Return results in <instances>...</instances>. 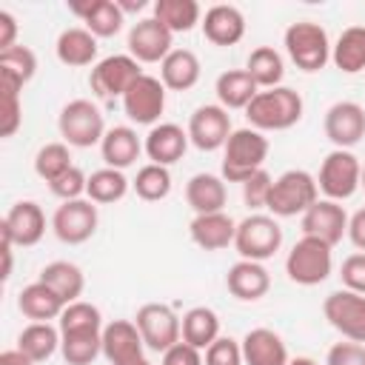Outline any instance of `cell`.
Masks as SVG:
<instances>
[{"label": "cell", "instance_id": "1", "mask_svg": "<svg viewBox=\"0 0 365 365\" xmlns=\"http://www.w3.org/2000/svg\"><path fill=\"white\" fill-rule=\"evenodd\" d=\"M302 97L291 86H277V88H259V94L251 100L245 108V120L257 131H285L294 128L302 120Z\"/></svg>", "mask_w": 365, "mask_h": 365}, {"label": "cell", "instance_id": "2", "mask_svg": "<svg viewBox=\"0 0 365 365\" xmlns=\"http://www.w3.org/2000/svg\"><path fill=\"white\" fill-rule=\"evenodd\" d=\"M268 137L251 125L234 128L225 148H222V180L225 182H245L251 174L265 168L268 160Z\"/></svg>", "mask_w": 365, "mask_h": 365}, {"label": "cell", "instance_id": "3", "mask_svg": "<svg viewBox=\"0 0 365 365\" xmlns=\"http://www.w3.org/2000/svg\"><path fill=\"white\" fill-rule=\"evenodd\" d=\"M317 200H319L317 177L305 168H288L279 177H274L265 208L271 217L285 220V217H302Z\"/></svg>", "mask_w": 365, "mask_h": 365}, {"label": "cell", "instance_id": "4", "mask_svg": "<svg viewBox=\"0 0 365 365\" xmlns=\"http://www.w3.org/2000/svg\"><path fill=\"white\" fill-rule=\"evenodd\" d=\"M282 46H285V54L291 57V63L299 68V71H319L328 66L331 60V40H328V31L314 23V20H297L285 29L282 34Z\"/></svg>", "mask_w": 365, "mask_h": 365}, {"label": "cell", "instance_id": "5", "mask_svg": "<svg viewBox=\"0 0 365 365\" xmlns=\"http://www.w3.org/2000/svg\"><path fill=\"white\" fill-rule=\"evenodd\" d=\"M57 128H60V137L66 145L71 148H91V145H100L103 137H106V120H103V111L86 100V97H77V100H68L63 108H60V117H57Z\"/></svg>", "mask_w": 365, "mask_h": 365}, {"label": "cell", "instance_id": "6", "mask_svg": "<svg viewBox=\"0 0 365 365\" xmlns=\"http://www.w3.org/2000/svg\"><path fill=\"white\" fill-rule=\"evenodd\" d=\"M279 245H282V228H279L277 217L254 211V214H248L245 220L237 222L234 248H237L240 259L265 262L279 251Z\"/></svg>", "mask_w": 365, "mask_h": 365}, {"label": "cell", "instance_id": "7", "mask_svg": "<svg viewBox=\"0 0 365 365\" xmlns=\"http://www.w3.org/2000/svg\"><path fill=\"white\" fill-rule=\"evenodd\" d=\"M334 271V254H331V245L322 242V240H314V237H302L294 242V248L288 251L285 257V274L291 282L297 285H319L331 277Z\"/></svg>", "mask_w": 365, "mask_h": 365}, {"label": "cell", "instance_id": "8", "mask_svg": "<svg viewBox=\"0 0 365 365\" xmlns=\"http://www.w3.org/2000/svg\"><path fill=\"white\" fill-rule=\"evenodd\" d=\"M359 182H362V163L354 151L334 148L325 154L317 174V185L325 194V200H334V202L351 200L359 191Z\"/></svg>", "mask_w": 365, "mask_h": 365}, {"label": "cell", "instance_id": "9", "mask_svg": "<svg viewBox=\"0 0 365 365\" xmlns=\"http://www.w3.org/2000/svg\"><path fill=\"white\" fill-rule=\"evenodd\" d=\"M134 322H137L148 351L165 354L171 345H177L182 339V317H177L174 308L165 305V302H145V305H140Z\"/></svg>", "mask_w": 365, "mask_h": 365}, {"label": "cell", "instance_id": "10", "mask_svg": "<svg viewBox=\"0 0 365 365\" xmlns=\"http://www.w3.org/2000/svg\"><path fill=\"white\" fill-rule=\"evenodd\" d=\"M322 314L328 325L342 334V339L365 345V294H354L348 288L331 291L322 302Z\"/></svg>", "mask_w": 365, "mask_h": 365}, {"label": "cell", "instance_id": "11", "mask_svg": "<svg viewBox=\"0 0 365 365\" xmlns=\"http://www.w3.org/2000/svg\"><path fill=\"white\" fill-rule=\"evenodd\" d=\"M140 74H143V68L131 54H108V57L97 60V66H91L88 86L103 100H114V97L123 100V94L131 88V83Z\"/></svg>", "mask_w": 365, "mask_h": 365}, {"label": "cell", "instance_id": "12", "mask_svg": "<svg viewBox=\"0 0 365 365\" xmlns=\"http://www.w3.org/2000/svg\"><path fill=\"white\" fill-rule=\"evenodd\" d=\"M100 225V214H97V202H91L88 197L83 200H68L63 205H57L54 217H51V231L60 242L66 245H83L86 240L94 237Z\"/></svg>", "mask_w": 365, "mask_h": 365}, {"label": "cell", "instance_id": "13", "mask_svg": "<svg viewBox=\"0 0 365 365\" xmlns=\"http://www.w3.org/2000/svg\"><path fill=\"white\" fill-rule=\"evenodd\" d=\"M123 111L134 125H157L165 111V86L154 74H140L123 94Z\"/></svg>", "mask_w": 365, "mask_h": 365}, {"label": "cell", "instance_id": "14", "mask_svg": "<svg viewBox=\"0 0 365 365\" xmlns=\"http://www.w3.org/2000/svg\"><path fill=\"white\" fill-rule=\"evenodd\" d=\"M188 140L194 148L200 151H217L225 148L228 137H231V114L220 106V103H205L197 106L194 114L188 117Z\"/></svg>", "mask_w": 365, "mask_h": 365}, {"label": "cell", "instance_id": "15", "mask_svg": "<svg viewBox=\"0 0 365 365\" xmlns=\"http://www.w3.org/2000/svg\"><path fill=\"white\" fill-rule=\"evenodd\" d=\"M43 234H46V214L34 200H17L0 222V237L20 248L37 245Z\"/></svg>", "mask_w": 365, "mask_h": 365}, {"label": "cell", "instance_id": "16", "mask_svg": "<svg viewBox=\"0 0 365 365\" xmlns=\"http://www.w3.org/2000/svg\"><path fill=\"white\" fill-rule=\"evenodd\" d=\"M128 54L137 63H163L174 51V34L151 14L128 29Z\"/></svg>", "mask_w": 365, "mask_h": 365}, {"label": "cell", "instance_id": "17", "mask_svg": "<svg viewBox=\"0 0 365 365\" xmlns=\"http://www.w3.org/2000/svg\"><path fill=\"white\" fill-rule=\"evenodd\" d=\"M325 137L331 140L334 148L351 151L362 137H365V108L354 100H336L322 120Z\"/></svg>", "mask_w": 365, "mask_h": 365}, {"label": "cell", "instance_id": "18", "mask_svg": "<svg viewBox=\"0 0 365 365\" xmlns=\"http://www.w3.org/2000/svg\"><path fill=\"white\" fill-rule=\"evenodd\" d=\"M299 225H302V237H314V240H322L328 242L331 248L348 237V214L342 208V202H334V200H317L302 217H299Z\"/></svg>", "mask_w": 365, "mask_h": 365}, {"label": "cell", "instance_id": "19", "mask_svg": "<svg viewBox=\"0 0 365 365\" xmlns=\"http://www.w3.org/2000/svg\"><path fill=\"white\" fill-rule=\"evenodd\" d=\"M188 143L191 140H188V131L182 125H177V123H157V125L148 128V134L143 140V151H145V157L151 163L168 168V165H174V163H180L185 157Z\"/></svg>", "mask_w": 365, "mask_h": 365}, {"label": "cell", "instance_id": "20", "mask_svg": "<svg viewBox=\"0 0 365 365\" xmlns=\"http://www.w3.org/2000/svg\"><path fill=\"white\" fill-rule=\"evenodd\" d=\"M225 288L240 302H257L271 291V274L262 262L237 259L225 274Z\"/></svg>", "mask_w": 365, "mask_h": 365}, {"label": "cell", "instance_id": "21", "mask_svg": "<svg viewBox=\"0 0 365 365\" xmlns=\"http://www.w3.org/2000/svg\"><path fill=\"white\" fill-rule=\"evenodd\" d=\"M145 342L134 319H111L103 328V356L111 365H123L128 359L143 356Z\"/></svg>", "mask_w": 365, "mask_h": 365}, {"label": "cell", "instance_id": "22", "mask_svg": "<svg viewBox=\"0 0 365 365\" xmlns=\"http://www.w3.org/2000/svg\"><path fill=\"white\" fill-rule=\"evenodd\" d=\"M202 34L214 46H237L245 37V14L231 3H217L202 14Z\"/></svg>", "mask_w": 365, "mask_h": 365}, {"label": "cell", "instance_id": "23", "mask_svg": "<svg viewBox=\"0 0 365 365\" xmlns=\"http://www.w3.org/2000/svg\"><path fill=\"white\" fill-rule=\"evenodd\" d=\"M188 234L191 242L202 251H222L228 245H234L237 237V222L231 214L217 211V214H197L188 222Z\"/></svg>", "mask_w": 365, "mask_h": 365}, {"label": "cell", "instance_id": "24", "mask_svg": "<svg viewBox=\"0 0 365 365\" xmlns=\"http://www.w3.org/2000/svg\"><path fill=\"white\" fill-rule=\"evenodd\" d=\"M71 14H77L83 20V29H88L97 40L103 37H114L123 31L125 14L117 6V0H86V3H71L68 6Z\"/></svg>", "mask_w": 365, "mask_h": 365}, {"label": "cell", "instance_id": "25", "mask_svg": "<svg viewBox=\"0 0 365 365\" xmlns=\"http://www.w3.org/2000/svg\"><path fill=\"white\" fill-rule=\"evenodd\" d=\"M185 202L191 205L194 217L197 214H217L225 211L228 202V188L222 174H211V171H200L185 182Z\"/></svg>", "mask_w": 365, "mask_h": 365}, {"label": "cell", "instance_id": "26", "mask_svg": "<svg viewBox=\"0 0 365 365\" xmlns=\"http://www.w3.org/2000/svg\"><path fill=\"white\" fill-rule=\"evenodd\" d=\"M242 359L245 365H288V348L285 339L274 328H251L242 339Z\"/></svg>", "mask_w": 365, "mask_h": 365}, {"label": "cell", "instance_id": "27", "mask_svg": "<svg viewBox=\"0 0 365 365\" xmlns=\"http://www.w3.org/2000/svg\"><path fill=\"white\" fill-rule=\"evenodd\" d=\"M97 37L83 29V26H71V29H63L57 34V43H54V54L63 66L68 68H86V66H97Z\"/></svg>", "mask_w": 365, "mask_h": 365}, {"label": "cell", "instance_id": "28", "mask_svg": "<svg viewBox=\"0 0 365 365\" xmlns=\"http://www.w3.org/2000/svg\"><path fill=\"white\" fill-rule=\"evenodd\" d=\"M143 154V140L131 125H111L100 143V157L108 168L125 171L131 168Z\"/></svg>", "mask_w": 365, "mask_h": 365}, {"label": "cell", "instance_id": "29", "mask_svg": "<svg viewBox=\"0 0 365 365\" xmlns=\"http://www.w3.org/2000/svg\"><path fill=\"white\" fill-rule=\"evenodd\" d=\"M214 94H217V103L225 111H237V108L245 111L251 106V100L259 94V86L251 80V74L245 68H228L217 77Z\"/></svg>", "mask_w": 365, "mask_h": 365}, {"label": "cell", "instance_id": "30", "mask_svg": "<svg viewBox=\"0 0 365 365\" xmlns=\"http://www.w3.org/2000/svg\"><path fill=\"white\" fill-rule=\"evenodd\" d=\"M40 282H46L66 305L68 302H77L86 291V274L77 262H68V259H54L48 265L40 268Z\"/></svg>", "mask_w": 365, "mask_h": 365}, {"label": "cell", "instance_id": "31", "mask_svg": "<svg viewBox=\"0 0 365 365\" xmlns=\"http://www.w3.org/2000/svg\"><path fill=\"white\" fill-rule=\"evenodd\" d=\"M202 66L200 57L191 48H174L163 63H160V80L171 91H188L200 83Z\"/></svg>", "mask_w": 365, "mask_h": 365}, {"label": "cell", "instance_id": "32", "mask_svg": "<svg viewBox=\"0 0 365 365\" xmlns=\"http://www.w3.org/2000/svg\"><path fill=\"white\" fill-rule=\"evenodd\" d=\"M17 308H20V314H23L26 319H31V322H48V319H60L66 302H63L46 282L34 279V282H29V285L20 291Z\"/></svg>", "mask_w": 365, "mask_h": 365}, {"label": "cell", "instance_id": "33", "mask_svg": "<svg viewBox=\"0 0 365 365\" xmlns=\"http://www.w3.org/2000/svg\"><path fill=\"white\" fill-rule=\"evenodd\" d=\"M17 351H23L31 362H46L60 351V328L51 322H29L17 334Z\"/></svg>", "mask_w": 365, "mask_h": 365}, {"label": "cell", "instance_id": "34", "mask_svg": "<svg viewBox=\"0 0 365 365\" xmlns=\"http://www.w3.org/2000/svg\"><path fill=\"white\" fill-rule=\"evenodd\" d=\"M331 63L342 74L365 71V26H348L331 46Z\"/></svg>", "mask_w": 365, "mask_h": 365}, {"label": "cell", "instance_id": "35", "mask_svg": "<svg viewBox=\"0 0 365 365\" xmlns=\"http://www.w3.org/2000/svg\"><path fill=\"white\" fill-rule=\"evenodd\" d=\"M220 334V317L208 305H194L182 314V342L205 351Z\"/></svg>", "mask_w": 365, "mask_h": 365}, {"label": "cell", "instance_id": "36", "mask_svg": "<svg viewBox=\"0 0 365 365\" xmlns=\"http://www.w3.org/2000/svg\"><path fill=\"white\" fill-rule=\"evenodd\" d=\"M154 17L171 31V34H185L197 23H202V9L197 0H154Z\"/></svg>", "mask_w": 365, "mask_h": 365}, {"label": "cell", "instance_id": "37", "mask_svg": "<svg viewBox=\"0 0 365 365\" xmlns=\"http://www.w3.org/2000/svg\"><path fill=\"white\" fill-rule=\"evenodd\" d=\"M245 71L251 74V80L259 88H277V86H282L285 63L274 46H257L245 60Z\"/></svg>", "mask_w": 365, "mask_h": 365}, {"label": "cell", "instance_id": "38", "mask_svg": "<svg viewBox=\"0 0 365 365\" xmlns=\"http://www.w3.org/2000/svg\"><path fill=\"white\" fill-rule=\"evenodd\" d=\"M131 188V180L117 171V168H97L88 174V185H86V197L97 205H111V202H120Z\"/></svg>", "mask_w": 365, "mask_h": 365}, {"label": "cell", "instance_id": "39", "mask_svg": "<svg viewBox=\"0 0 365 365\" xmlns=\"http://www.w3.org/2000/svg\"><path fill=\"white\" fill-rule=\"evenodd\" d=\"M34 74H37V54L29 46L17 43V46L0 51V80L23 88Z\"/></svg>", "mask_w": 365, "mask_h": 365}, {"label": "cell", "instance_id": "40", "mask_svg": "<svg viewBox=\"0 0 365 365\" xmlns=\"http://www.w3.org/2000/svg\"><path fill=\"white\" fill-rule=\"evenodd\" d=\"M60 354L68 365H91L103 354V331L60 334Z\"/></svg>", "mask_w": 365, "mask_h": 365}, {"label": "cell", "instance_id": "41", "mask_svg": "<svg viewBox=\"0 0 365 365\" xmlns=\"http://www.w3.org/2000/svg\"><path fill=\"white\" fill-rule=\"evenodd\" d=\"M131 188L140 200L145 202H160L171 194V171L165 165L157 163H145L143 168H137V177L131 180Z\"/></svg>", "mask_w": 365, "mask_h": 365}, {"label": "cell", "instance_id": "42", "mask_svg": "<svg viewBox=\"0 0 365 365\" xmlns=\"http://www.w3.org/2000/svg\"><path fill=\"white\" fill-rule=\"evenodd\" d=\"M57 328H60V334H80V331H103L106 325H103V314L94 302L77 299L63 308Z\"/></svg>", "mask_w": 365, "mask_h": 365}, {"label": "cell", "instance_id": "43", "mask_svg": "<svg viewBox=\"0 0 365 365\" xmlns=\"http://www.w3.org/2000/svg\"><path fill=\"white\" fill-rule=\"evenodd\" d=\"M68 148L71 145H66V143H46V145H40L37 154H34V174L40 180H46V182H51L60 174H66L74 165Z\"/></svg>", "mask_w": 365, "mask_h": 365}, {"label": "cell", "instance_id": "44", "mask_svg": "<svg viewBox=\"0 0 365 365\" xmlns=\"http://www.w3.org/2000/svg\"><path fill=\"white\" fill-rule=\"evenodd\" d=\"M20 86L0 80V97H3V108H0V134L3 137H14L20 123H23V103H20Z\"/></svg>", "mask_w": 365, "mask_h": 365}, {"label": "cell", "instance_id": "45", "mask_svg": "<svg viewBox=\"0 0 365 365\" xmlns=\"http://www.w3.org/2000/svg\"><path fill=\"white\" fill-rule=\"evenodd\" d=\"M86 185H88V177L83 174V168L71 165L66 174H60L57 180L48 182V191H51L57 200L68 202V200H83V197H86Z\"/></svg>", "mask_w": 365, "mask_h": 365}, {"label": "cell", "instance_id": "46", "mask_svg": "<svg viewBox=\"0 0 365 365\" xmlns=\"http://www.w3.org/2000/svg\"><path fill=\"white\" fill-rule=\"evenodd\" d=\"M205 365H245L242 359V345L231 336H217L205 351H202Z\"/></svg>", "mask_w": 365, "mask_h": 365}, {"label": "cell", "instance_id": "47", "mask_svg": "<svg viewBox=\"0 0 365 365\" xmlns=\"http://www.w3.org/2000/svg\"><path fill=\"white\" fill-rule=\"evenodd\" d=\"M271 185H274V177H271L265 168L257 171V174H251V177L242 182V202H245L251 211L265 208L268 194H271Z\"/></svg>", "mask_w": 365, "mask_h": 365}, {"label": "cell", "instance_id": "48", "mask_svg": "<svg viewBox=\"0 0 365 365\" xmlns=\"http://www.w3.org/2000/svg\"><path fill=\"white\" fill-rule=\"evenodd\" d=\"M339 279H342V288H348L354 294H365V251H356L342 259Z\"/></svg>", "mask_w": 365, "mask_h": 365}, {"label": "cell", "instance_id": "49", "mask_svg": "<svg viewBox=\"0 0 365 365\" xmlns=\"http://www.w3.org/2000/svg\"><path fill=\"white\" fill-rule=\"evenodd\" d=\"M325 365H365V345L362 342H334L325 354Z\"/></svg>", "mask_w": 365, "mask_h": 365}, {"label": "cell", "instance_id": "50", "mask_svg": "<svg viewBox=\"0 0 365 365\" xmlns=\"http://www.w3.org/2000/svg\"><path fill=\"white\" fill-rule=\"evenodd\" d=\"M160 365H205L202 362V351L200 348H194V345H188V342H177V345H171L165 354H163V362Z\"/></svg>", "mask_w": 365, "mask_h": 365}, {"label": "cell", "instance_id": "51", "mask_svg": "<svg viewBox=\"0 0 365 365\" xmlns=\"http://www.w3.org/2000/svg\"><path fill=\"white\" fill-rule=\"evenodd\" d=\"M17 46V17L6 9H0V51Z\"/></svg>", "mask_w": 365, "mask_h": 365}, {"label": "cell", "instance_id": "52", "mask_svg": "<svg viewBox=\"0 0 365 365\" xmlns=\"http://www.w3.org/2000/svg\"><path fill=\"white\" fill-rule=\"evenodd\" d=\"M348 240L354 242L356 251H365V208L348 217Z\"/></svg>", "mask_w": 365, "mask_h": 365}, {"label": "cell", "instance_id": "53", "mask_svg": "<svg viewBox=\"0 0 365 365\" xmlns=\"http://www.w3.org/2000/svg\"><path fill=\"white\" fill-rule=\"evenodd\" d=\"M0 365H37V362H31L23 351L9 348V351H3V354H0Z\"/></svg>", "mask_w": 365, "mask_h": 365}, {"label": "cell", "instance_id": "54", "mask_svg": "<svg viewBox=\"0 0 365 365\" xmlns=\"http://www.w3.org/2000/svg\"><path fill=\"white\" fill-rule=\"evenodd\" d=\"M117 6L123 9V14H128V11H143L145 0H117Z\"/></svg>", "mask_w": 365, "mask_h": 365}, {"label": "cell", "instance_id": "55", "mask_svg": "<svg viewBox=\"0 0 365 365\" xmlns=\"http://www.w3.org/2000/svg\"><path fill=\"white\" fill-rule=\"evenodd\" d=\"M288 365H319L317 359H311V356H294Z\"/></svg>", "mask_w": 365, "mask_h": 365}, {"label": "cell", "instance_id": "56", "mask_svg": "<svg viewBox=\"0 0 365 365\" xmlns=\"http://www.w3.org/2000/svg\"><path fill=\"white\" fill-rule=\"evenodd\" d=\"M123 365H151V359L143 354V356H137V359H128V362H123Z\"/></svg>", "mask_w": 365, "mask_h": 365}, {"label": "cell", "instance_id": "57", "mask_svg": "<svg viewBox=\"0 0 365 365\" xmlns=\"http://www.w3.org/2000/svg\"><path fill=\"white\" fill-rule=\"evenodd\" d=\"M359 188L365 191V163H362V182H359Z\"/></svg>", "mask_w": 365, "mask_h": 365}]
</instances>
